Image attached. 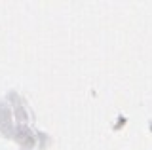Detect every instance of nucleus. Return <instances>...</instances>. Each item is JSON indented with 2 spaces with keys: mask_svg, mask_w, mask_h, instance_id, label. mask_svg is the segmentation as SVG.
Wrapping results in <instances>:
<instances>
[]
</instances>
